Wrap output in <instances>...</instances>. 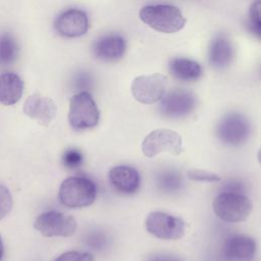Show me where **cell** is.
I'll list each match as a JSON object with an SVG mask.
<instances>
[{"mask_svg":"<svg viewBox=\"0 0 261 261\" xmlns=\"http://www.w3.org/2000/svg\"><path fill=\"white\" fill-rule=\"evenodd\" d=\"M139 14L144 23L159 33L173 34L180 31L186 24V18L181 11L173 5H147L140 10Z\"/></svg>","mask_w":261,"mask_h":261,"instance_id":"obj_1","label":"cell"},{"mask_svg":"<svg viewBox=\"0 0 261 261\" xmlns=\"http://www.w3.org/2000/svg\"><path fill=\"white\" fill-rule=\"evenodd\" d=\"M97 196V187L93 180L85 176H69L58 189V200L68 208L91 206Z\"/></svg>","mask_w":261,"mask_h":261,"instance_id":"obj_2","label":"cell"},{"mask_svg":"<svg viewBox=\"0 0 261 261\" xmlns=\"http://www.w3.org/2000/svg\"><path fill=\"white\" fill-rule=\"evenodd\" d=\"M99 119V108L90 93L83 91L71 97L68 110V122L74 130L93 128L98 124Z\"/></svg>","mask_w":261,"mask_h":261,"instance_id":"obj_3","label":"cell"},{"mask_svg":"<svg viewBox=\"0 0 261 261\" xmlns=\"http://www.w3.org/2000/svg\"><path fill=\"white\" fill-rule=\"evenodd\" d=\"M215 215L226 222L246 220L252 212L253 204L245 194L221 192L212 204Z\"/></svg>","mask_w":261,"mask_h":261,"instance_id":"obj_4","label":"cell"},{"mask_svg":"<svg viewBox=\"0 0 261 261\" xmlns=\"http://www.w3.org/2000/svg\"><path fill=\"white\" fill-rule=\"evenodd\" d=\"M34 227L44 237L68 238L76 231L77 222L71 215L59 211H47L35 219Z\"/></svg>","mask_w":261,"mask_h":261,"instance_id":"obj_5","label":"cell"},{"mask_svg":"<svg viewBox=\"0 0 261 261\" xmlns=\"http://www.w3.org/2000/svg\"><path fill=\"white\" fill-rule=\"evenodd\" d=\"M180 136L171 129L158 128L149 133L142 143V151L145 156L152 158L160 153L178 155L182 152Z\"/></svg>","mask_w":261,"mask_h":261,"instance_id":"obj_6","label":"cell"},{"mask_svg":"<svg viewBox=\"0 0 261 261\" xmlns=\"http://www.w3.org/2000/svg\"><path fill=\"white\" fill-rule=\"evenodd\" d=\"M146 229L152 236L161 240H179L185 234V222L173 215L164 212H151L146 218Z\"/></svg>","mask_w":261,"mask_h":261,"instance_id":"obj_7","label":"cell"},{"mask_svg":"<svg viewBox=\"0 0 261 261\" xmlns=\"http://www.w3.org/2000/svg\"><path fill=\"white\" fill-rule=\"evenodd\" d=\"M251 132L249 120L240 113L226 114L216 126V136L224 144L239 146L245 143Z\"/></svg>","mask_w":261,"mask_h":261,"instance_id":"obj_8","label":"cell"},{"mask_svg":"<svg viewBox=\"0 0 261 261\" xmlns=\"http://www.w3.org/2000/svg\"><path fill=\"white\" fill-rule=\"evenodd\" d=\"M167 86L166 77L161 73L137 76L132 83L134 98L143 104H154L165 95Z\"/></svg>","mask_w":261,"mask_h":261,"instance_id":"obj_9","label":"cell"},{"mask_svg":"<svg viewBox=\"0 0 261 261\" xmlns=\"http://www.w3.org/2000/svg\"><path fill=\"white\" fill-rule=\"evenodd\" d=\"M197 104L194 94L185 89H174L160 100L161 114L170 118H178L193 112Z\"/></svg>","mask_w":261,"mask_h":261,"instance_id":"obj_10","label":"cell"},{"mask_svg":"<svg viewBox=\"0 0 261 261\" xmlns=\"http://www.w3.org/2000/svg\"><path fill=\"white\" fill-rule=\"evenodd\" d=\"M54 28L64 38H79L88 32L89 18L85 11L69 8L56 17Z\"/></svg>","mask_w":261,"mask_h":261,"instance_id":"obj_11","label":"cell"},{"mask_svg":"<svg viewBox=\"0 0 261 261\" xmlns=\"http://www.w3.org/2000/svg\"><path fill=\"white\" fill-rule=\"evenodd\" d=\"M256 251V242L251 237L240 233L228 236L222 246V256L225 261H250Z\"/></svg>","mask_w":261,"mask_h":261,"instance_id":"obj_12","label":"cell"},{"mask_svg":"<svg viewBox=\"0 0 261 261\" xmlns=\"http://www.w3.org/2000/svg\"><path fill=\"white\" fill-rule=\"evenodd\" d=\"M126 50L124 38L116 33H109L100 36L93 44L94 56L105 62L120 59Z\"/></svg>","mask_w":261,"mask_h":261,"instance_id":"obj_13","label":"cell"},{"mask_svg":"<svg viewBox=\"0 0 261 261\" xmlns=\"http://www.w3.org/2000/svg\"><path fill=\"white\" fill-rule=\"evenodd\" d=\"M23 112L41 125L47 126L54 119L57 106L51 98L40 93H34L27 98L23 104Z\"/></svg>","mask_w":261,"mask_h":261,"instance_id":"obj_14","label":"cell"},{"mask_svg":"<svg viewBox=\"0 0 261 261\" xmlns=\"http://www.w3.org/2000/svg\"><path fill=\"white\" fill-rule=\"evenodd\" d=\"M108 176L113 188L122 194H134L140 188V174L138 170L132 166H114L109 170Z\"/></svg>","mask_w":261,"mask_h":261,"instance_id":"obj_15","label":"cell"},{"mask_svg":"<svg viewBox=\"0 0 261 261\" xmlns=\"http://www.w3.org/2000/svg\"><path fill=\"white\" fill-rule=\"evenodd\" d=\"M233 59V46L225 34H217L210 42L208 47L209 63L217 68L227 67Z\"/></svg>","mask_w":261,"mask_h":261,"instance_id":"obj_16","label":"cell"},{"mask_svg":"<svg viewBox=\"0 0 261 261\" xmlns=\"http://www.w3.org/2000/svg\"><path fill=\"white\" fill-rule=\"evenodd\" d=\"M23 82L12 71L0 74V104L10 106L19 101L23 93Z\"/></svg>","mask_w":261,"mask_h":261,"instance_id":"obj_17","label":"cell"},{"mask_svg":"<svg viewBox=\"0 0 261 261\" xmlns=\"http://www.w3.org/2000/svg\"><path fill=\"white\" fill-rule=\"evenodd\" d=\"M169 72L173 77L181 82H195L202 75L201 65L189 58L176 57L168 64Z\"/></svg>","mask_w":261,"mask_h":261,"instance_id":"obj_18","label":"cell"},{"mask_svg":"<svg viewBox=\"0 0 261 261\" xmlns=\"http://www.w3.org/2000/svg\"><path fill=\"white\" fill-rule=\"evenodd\" d=\"M19 47L15 37L9 32L0 33V68H6L15 63Z\"/></svg>","mask_w":261,"mask_h":261,"instance_id":"obj_19","label":"cell"},{"mask_svg":"<svg viewBox=\"0 0 261 261\" xmlns=\"http://www.w3.org/2000/svg\"><path fill=\"white\" fill-rule=\"evenodd\" d=\"M156 185L159 191L166 194H173L181 190L182 178L175 170H162L156 175Z\"/></svg>","mask_w":261,"mask_h":261,"instance_id":"obj_20","label":"cell"},{"mask_svg":"<svg viewBox=\"0 0 261 261\" xmlns=\"http://www.w3.org/2000/svg\"><path fill=\"white\" fill-rule=\"evenodd\" d=\"M247 28L252 35L261 40V0H256L251 4Z\"/></svg>","mask_w":261,"mask_h":261,"instance_id":"obj_21","label":"cell"},{"mask_svg":"<svg viewBox=\"0 0 261 261\" xmlns=\"http://www.w3.org/2000/svg\"><path fill=\"white\" fill-rule=\"evenodd\" d=\"M63 165L69 169L77 168L83 163V154L76 149H67L62 155Z\"/></svg>","mask_w":261,"mask_h":261,"instance_id":"obj_22","label":"cell"},{"mask_svg":"<svg viewBox=\"0 0 261 261\" xmlns=\"http://www.w3.org/2000/svg\"><path fill=\"white\" fill-rule=\"evenodd\" d=\"M13 199L10 191L0 184V220L3 219L12 209Z\"/></svg>","mask_w":261,"mask_h":261,"instance_id":"obj_23","label":"cell"},{"mask_svg":"<svg viewBox=\"0 0 261 261\" xmlns=\"http://www.w3.org/2000/svg\"><path fill=\"white\" fill-rule=\"evenodd\" d=\"M54 261H95V259L90 253L68 251L59 255Z\"/></svg>","mask_w":261,"mask_h":261,"instance_id":"obj_24","label":"cell"},{"mask_svg":"<svg viewBox=\"0 0 261 261\" xmlns=\"http://www.w3.org/2000/svg\"><path fill=\"white\" fill-rule=\"evenodd\" d=\"M188 177L192 180H196V181H208V182H212V181H218L220 180V176L215 174V173H211L205 170H199V169H190L188 171Z\"/></svg>","mask_w":261,"mask_h":261,"instance_id":"obj_25","label":"cell"},{"mask_svg":"<svg viewBox=\"0 0 261 261\" xmlns=\"http://www.w3.org/2000/svg\"><path fill=\"white\" fill-rule=\"evenodd\" d=\"M246 187L244 182L237 180V179H230L226 181L222 186L221 192H229V193H238V194H245Z\"/></svg>","mask_w":261,"mask_h":261,"instance_id":"obj_26","label":"cell"},{"mask_svg":"<svg viewBox=\"0 0 261 261\" xmlns=\"http://www.w3.org/2000/svg\"><path fill=\"white\" fill-rule=\"evenodd\" d=\"M147 261H184V260L172 254L155 253V254H152Z\"/></svg>","mask_w":261,"mask_h":261,"instance_id":"obj_27","label":"cell"},{"mask_svg":"<svg viewBox=\"0 0 261 261\" xmlns=\"http://www.w3.org/2000/svg\"><path fill=\"white\" fill-rule=\"evenodd\" d=\"M3 254H4V245H3V241H2V237L0 234V261L3 258Z\"/></svg>","mask_w":261,"mask_h":261,"instance_id":"obj_28","label":"cell"},{"mask_svg":"<svg viewBox=\"0 0 261 261\" xmlns=\"http://www.w3.org/2000/svg\"><path fill=\"white\" fill-rule=\"evenodd\" d=\"M257 158H258V161H259V162H260V164H261V148H260V150H259V152H258Z\"/></svg>","mask_w":261,"mask_h":261,"instance_id":"obj_29","label":"cell"}]
</instances>
